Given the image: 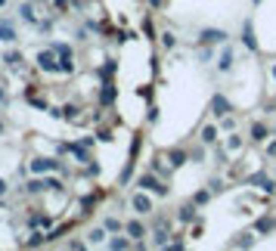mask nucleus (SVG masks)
Returning a JSON list of instances; mask_svg holds the SVG:
<instances>
[{
  "label": "nucleus",
  "instance_id": "obj_8",
  "mask_svg": "<svg viewBox=\"0 0 276 251\" xmlns=\"http://www.w3.org/2000/svg\"><path fill=\"white\" fill-rule=\"evenodd\" d=\"M99 102H102V106H112V102H115V84H112V81L102 84V90H99Z\"/></svg>",
  "mask_w": 276,
  "mask_h": 251
},
{
  "label": "nucleus",
  "instance_id": "obj_3",
  "mask_svg": "<svg viewBox=\"0 0 276 251\" xmlns=\"http://www.w3.org/2000/svg\"><path fill=\"white\" fill-rule=\"evenodd\" d=\"M31 170H34V174H47V170H62V162H56V158H34V162H31Z\"/></svg>",
  "mask_w": 276,
  "mask_h": 251
},
{
  "label": "nucleus",
  "instance_id": "obj_24",
  "mask_svg": "<svg viewBox=\"0 0 276 251\" xmlns=\"http://www.w3.org/2000/svg\"><path fill=\"white\" fill-rule=\"evenodd\" d=\"M214 140H217V127H211V124H208V127H202V143L211 146Z\"/></svg>",
  "mask_w": 276,
  "mask_h": 251
},
{
  "label": "nucleus",
  "instance_id": "obj_13",
  "mask_svg": "<svg viewBox=\"0 0 276 251\" xmlns=\"http://www.w3.org/2000/svg\"><path fill=\"white\" fill-rule=\"evenodd\" d=\"M217 68H221V72H230V68H233V50L230 47H224L221 59H217Z\"/></svg>",
  "mask_w": 276,
  "mask_h": 251
},
{
  "label": "nucleus",
  "instance_id": "obj_6",
  "mask_svg": "<svg viewBox=\"0 0 276 251\" xmlns=\"http://www.w3.org/2000/svg\"><path fill=\"white\" fill-rule=\"evenodd\" d=\"M242 43L248 50H258V38H255V28H251V22H245L242 25Z\"/></svg>",
  "mask_w": 276,
  "mask_h": 251
},
{
  "label": "nucleus",
  "instance_id": "obj_7",
  "mask_svg": "<svg viewBox=\"0 0 276 251\" xmlns=\"http://www.w3.org/2000/svg\"><path fill=\"white\" fill-rule=\"evenodd\" d=\"M248 183H255V186H261L264 192H273V189H276V183H273V180H267V177H264V174H251V177H248Z\"/></svg>",
  "mask_w": 276,
  "mask_h": 251
},
{
  "label": "nucleus",
  "instance_id": "obj_10",
  "mask_svg": "<svg viewBox=\"0 0 276 251\" xmlns=\"http://www.w3.org/2000/svg\"><path fill=\"white\" fill-rule=\"evenodd\" d=\"M211 109H214V115H217V118H224L227 112H230V102H227V99H224L221 93H217V96L211 99Z\"/></svg>",
  "mask_w": 276,
  "mask_h": 251
},
{
  "label": "nucleus",
  "instance_id": "obj_1",
  "mask_svg": "<svg viewBox=\"0 0 276 251\" xmlns=\"http://www.w3.org/2000/svg\"><path fill=\"white\" fill-rule=\"evenodd\" d=\"M137 186H140V189H149V192H155V196H168V186H165L155 174H140Z\"/></svg>",
  "mask_w": 276,
  "mask_h": 251
},
{
  "label": "nucleus",
  "instance_id": "obj_17",
  "mask_svg": "<svg viewBox=\"0 0 276 251\" xmlns=\"http://www.w3.org/2000/svg\"><path fill=\"white\" fill-rule=\"evenodd\" d=\"M177 217H180L183 223H192V220H195V202H192V205H183V208H180V214H177Z\"/></svg>",
  "mask_w": 276,
  "mask_h": 251
},
{
  "label": "nucleus",
  "instance_id": "obj_28",
  "mask_svg": "<svg viewBox=\"0 0 276 251\" xmlns=\"http://www.w3.org/2000/svg\"><path fill=\"white\" fill-rule=\"evenodd\" d=\"M174 43H177V38H174L171 31H165V34H162V47H165V50H171Z\"/></svg>",
  "mask_w": 276,
  "mask_h": 251
},
{
  "label": "nucleus",
  "instance_id": "obj_18",
  "mask_svg": "<svg viewBox=\"0 0 276 251\" xmlns=\"http://www.w3.org/2000/svg\"><path fill=\"white\" fill-rule=\"evenodd\" d=\"M251 140H255V143H264V140H267V127H264L261 121L251 124Z\"/></svg>",
  "mask_w": 276,
  "mask_h": 251
},
{
  "label": "nucleus",
  "instance_id": "obj_15",
  "mask_svg": "<svg viewBox=\"0 0 276 251\" xmlns=\"http://www.w3.org/2000/svg\"><path fill=\"white\" fill-rule=\"evenodd\" d=\"M0 41H3V43H13L16 41V28L9 25V22H0Z\"/></svg>",
  "mask_w": 276,
  "mask_h": 251
},
{
  "label": "nucleus",
  "instance_id": "obj_27",
  "mask_svg": "<svg viewBox=\"0 0 276 251\" xmlns=\"http://www.w3.org/2000/svg\"><path fill=\"white\" fill-rule=\"evenodd\" d=\"M208 199H211V189H202V192H195V196H192V202H195V205H205Z\"/></svg>",
  "mask_w": 276,
  "mask_h": 251
},
{
  "label": "nucleus",
  "instance_id": "obj_4",
  "mask_svg": "<svg viewBox=\"0 0 276 251\" xmlns=\"http://www.w3.org/2000/svg\"><path fill=\"white\" fill-rule=\"evenodd\" d=\"M199 41H202V43H221V41H227V31H217V28H205V31L199 34Z\"/></svg>",
  "mask_w": 276,
  "mask_h": 251
},
{
  "label": "nucleus",
  "instance_id": "obj_38",
  "mask_svg": "<svg viewBox=\"0 0 276 251\" xmlns=\"http://www.w3.org/2000/svg\"><path fill=\"white\" fill-rule=\"evenodd\" d=\"M3 192H6V180H0V196H3Z\"/></svg>",
  "mask_w": 276,
  "mask_h": 251
},
{
  "label": "nucleus",
  "instance_id": "obj_43",
  "mask_svg": "<svg viewBox=\"0 0 276 251\" xmlns=\"http://www.w3.org/2000/svg\"><path fill=\"white\" fill-rule=\"evenodd\" d=\"M3 3H6V0H0V6H3Z\"/></svg>",
  "mask_w": 276,
  "mask_h": 251
},
{
  "label": "nucleus",
  "instance_id": "obj_37",
  "mask_svg": "<svg viewBox=\"0 0 276 251\" xmlns=\"http://www.w3.org/2000/svg\"><path fill=\"white\" fill-rule=\"evenodd\" d=\"M68 3H72V0H56V6H68Z\"/></svg>",
  "mask_w": 276,
  "mask_h": 251
},
{
  "label": "nucleus",
  "instance_id": "obj_19",
  "mask_svg": "<svg viewBox=\"0 0 276 251\" xmlns=\"http://www.w3.org/2000/svg\"><path fill=\"white\" fill-rule=\"evenodd\" d=\"M44 242H50V239H47V236H44L41 230H34V233L28 236V242H25V245H28V248H38V245H44Z\"/></svg>",
  "mask_w": 276,
  "mask_h": 251
},
{
  "label": "nucleus",
  "instance_id": "obj_9",
  "mask_svg": "<svg viewBox=\"0 0 276 251\" xmlns=\"http://www.w3.org/2000/svg\"><path fill=\"white\" fill-rule=\"evenodd\" d=\"M19 16H22V22H28V25H38V13H34L31 3H22L19 6Z\"/></svg>",
  "mask_w": 276,
  "mask_h": 251
},
{
  "label": "nucleus",
  "instance_id": "obj_35",
  "mask_svg": "<svg viewBox=\"0 0 276 251\" xmlns=\"http://www.w3.org/2000/svg\"><path fill=\"white\" fill-rule=\"evenodd\" d=\"M242 146V136H230V149H239Z\"/></svg>",
  "mask_w": 276,
  "mask_h": 251
},
{
  "label": "nucleus",
  "instance_id": "obj_41",
  "mask_svg": "<svg viewBox=\"0 0 276 251\" xmlns=\"http://www.w3.org/2000/svg\"><path fill=\"white\" fill-rule=\"evenodd\" d=\"M34 3H47V0H34Z\"/></svg>",
  "mask_w": 276,
  "mask_h": 251
},
{
  "label": "nucleus",
  "instance_id": "obj_26",
  "mask_svg": "<svg viewBox=\"0 0 276 251\" xmlns=\"http://www.w3.org/2000/svg\"><path fill=\"white\" fill-rule=\"evenodd\" d=\"M255 230H258V233H270V230H273V217H261V220L255 223Z\"/></svg>",
  "mask_w": 276,
  "mask_h": 251
},
{
  "label": "nucleus",
  "instance_id": "obj_23",
  "mask_svg": "<svg viewBox=\"0 0 276 251\" xmlns=\"http://www.w3.org/2000/svg\"><path fill=\"white\" fill-rule=\"evenodd\" d=\"M22 62H25V59H22V53H16V50L6 53V65L9 68H22Z\"/></svg>",
  "mask_w": 276,
  "mask_h": 251
},
{
  "label": "nucleus",
  "instance_id": "obj_40",
  "mask_svg": "<svg viewBox=\"0 0 276 251\" xmlns=\"http://www.w3.org/2000/svg\"><path fill=\"white\" fill-rule=\"evenodd\" d=\"M3 102H6V93H3V90H0V106H3Z\"/></svg>",
  "mask_w": 276,
  "mask_h": 251
},
{
  "label": "nucleus",
  "instance_id": "obj_22",
  "mask_svg": "<svg viewBox=\"0 0 276 251\" xmlns=\"http://www.w3.org/2000/svg\"><path fill=\"white\" fill-rule=\"evenodd\" d=\"M109 248H115V251H124V248H131V239H124V236H115L112 242H109Z\"/></svg>",
  "mask_w": 276,
  "mask_h": 251
},
{
  "label": "nucleus",
  "instance_id": "obj_44",
  "mask_svg": "<svg viewBox=\"0 0 276 251\" xmlns=\"http://www.w3.org/2000/svg\"><path fill=\"white\" fill-rule=\"evenodd\" d=\"M273 75H276V65H273Z\"/></svg>",
  "mask_w": 276,
  "mask_h": 251
},
{
  "label": "nucleus",
  "instance_id": "obj_21",
  "mask_svg": "<svg viewBox=\"0 0 276 251\" xmlns=\"http://www.w3.org/2000/svg\"><path fill=\"white\" fill-rule=\"evenodd\" d=\"M59 72H62V75H72V72H75L72 56H59Z\"/></svg>",
  "mask_w": 276,
  "mask_h": 251
},
{
  "label": "nucleus",
  "instance_id": "obj_36",
  "mask_svg": "<svg viewBox=\"0 0 276 251\" xmlns=\"http://www.w3.org/2000/svg\"><path fill=\"white\" fill-rule=\"evenodd\" d=\"M267 155H270V158H273V155H276V140H273V143H270V146H267Z\"/></svg>",
  "mask_w": 276,
  "mask_h": 251
},
{
  "label": "nucleus",
  "instance_id": "obj_12",
  "mask_svg": "<svg viewBox=\"0 0 276 251\" xmlns=\"http://www.w3.org/2000/svg\"><path fill=\"white\" fill-rule=\"evenodd\" d=\"M50 217H44V214H31V217H28V226H31V230H41V226H44V230H50Z\"/></svg>",
  "mask_w": 276,
  "mask_h": 251
},
{
  "label": "nucleus",
  "instance_id": "obj_31",
  "mask_svg": "<svg viewBox=\"0 0 276 251\" xmlns=\"http://www.w3.org/2000/svg\"><path fill=\"white\" fill-rule=\"evenodd\" d=\"M143 34H146V38H155V25H152V19H146V22H143Z\"/></svg>",
  "mask_w": 276,
  "mask_h": 251
},
{
  "label": "nucleus",
  "instance_id": "obj_14",
  "mask_svg": "<svg viewBox=\"0 0 276 251\" xmlns=\"http://www.w3.org/2000/svg\"><path fill=\"white\" fill-rule=\"evenodd\" d=\"M168 236H171V233L165 230V226H158V230H155V239H152V245H155V248H168V245H171V239H168Z\"/></svg>",
  "mask_w": 276,
  "mask_h": 251
},
{
  "label": "nucleus",
  "instance_id": "obj_16",
  "mask_svg": "<svg viewBox=\"0 0 276 251\" xmlns=\"http://www.w3.org/2000/svg\"><path fill=\"white\" fill-rule=\"evenodd\" d=\"M186 158H189V155L183 152V149H171V152H168V162H171V167H180L183 162H186Z\"/></svg>",
  "mask_w": 276,
  "mask_h": 251
},
{
  "label": "nucleus",
  "instance_id": "obj_33",
  "mask_svg": "<svg viewBox=\"0 0 276 251\" xmlns=\"http://www.w3.org/2000/svg\"><path fill=\"white\" fill-rule=\"evenodd\" d=\"M106 230L118 233V230H121V220H118V217H109V220H106Z\"/></svg>",
  "mask_w": 276,
  "mask_h": 251
},
{
  "label": "nucleus",
  "instance_id": "obj_32",
  "mask_svg": "<svg viewBox=\"0 0 276 251\" xmlns=\"http://www.w3.org/2000/svg\"><path fill=\"white\" fill-rule=\"evenodd\" d=\"M251 242H255V239H251V236H242V239H236V248H251Z\"/></svg>",
  "mask_w": 276,
  "mask_h": 251
},
{
  "label": "nucleus",
  "instance_id": "obj_34",
  "mask_svg": "<svg viewBox=\"0 0 276 251\" xmlns=\"http://www.w3.org/2000/svg\"><path fill=\"white\" fill-rule=\"evenodd\" d=\"M44 180H47V189H56V192L62 189V183H59V180H56V177H44Z\"/></svg>",
  "mask_w": 276,
  "mask_h": 251
},
{
  "label": "nucleus",
  "instance_id": "obj_2",
  "mask_svg": "<svg viewBox=\"0 0 276 251\" xmlns=\"http://www.w3.org/2000/svg\"><path fill=\"white\" fill-rule=\"evenodd\" d=\"M38 65L44 68V72H59V59H56V50H41L38 53Z\"/></svg>",
  "mask_w": 276,
  "mask_h": 251
},
{
  "label": "nucleus",
  "instance_id": "obj_25",
  "mask_svg": "<svg viewBox=\"0 0 276 251\" xmlns=\"http://www.w3.org/2000/svg\"><path fill=\"white\" fill-rule=\"evenodd\" d=\"M59 115H62L65 121H75V118H78V106H62Z\"/></svg>",
  "mask_w": 276,
  "mask_h": 251
},
{
  "label": "nucleus",
  "instance_id": "obj_30",
  "mask_svg": "<svg viewBox=\"0 0 276 251\" xmlns=\"http://www.w3.org/2000/svg\"><path fill=\"white\" fill-rule=\"evenodd\" d=\"M106 239V230L102 226H96V230H90V242H102Z\"/></svg>",
  "mask_w": 276,
  "mask_h": 251
},
{
  "label": "nucleus",
  "instance_id": "obj_42",
  "mask_svg": "<svg viewBox=\"0 0 276 251\" xmlns=\"http://www.w3.org/2000/svg\"><path fill=\"white\" fill-rule=\"evenodd\" d=\"M0 133H3V124H0Z\"/></svg>",
  "mask_w": 276,
  "mask_h": 251
},
{
  "label": "nucleus",
  "instance_id": "obj_5",
  "mask_svg": "<svg viewBox=\"0 0 276 251\" xmlns=\"http://www.w3.org/2000/svg\"><path fill=\"white\" fill-rule=\"evenodd\" d=\"M131 205H134V211H137V214H149V211H152V202H149L143 192H137Z\"/></svg>",
  "mask_w": 276,
  "mask_h": 251
},
{
  "label": "nucleus",
  "instance_id": "obj_11",
  "mask_svg": "<svg viewBox=\"0 0 276 251\" xmlns=\"http://www.w3.org/2000/svg\"><path fill=\"white\" fill-rule=\"evenodd\" d=\"M124 230H128V236H131V239H137V242H140V239L146 236V226H143L140 220H131L128 226H124Z\"/></svg>",
  "mask_w": 276,
  "mask_h": 251
},
{
  "label": "nucleus",
  "instance_id": "obj_29",
  "mask_svg": "<svg viewBox=\"0 0 276 251\" xmlns=\"http://www.w3.org/2000/svg\"><path fill=\"white\" fill-rule=\"evenodd\" d=\"M112 72H115V62H106V65L99 68V78H102V81H109V78H112Z\"/></svg>",
  "mask_w": 276,
  "mask_h": 251
},
{
  "label": "nucleus",
  "instance_id": "obj_39",
  "mask_svg": "<svg viewBox=\"0 0 276 251\" xmlns=\"http://www.w3.org/2000/svg\"><path fill=\"white\" fill-rule=\"evenodd\" d=\"M149 6H162V0H149Z\"/></svg>",
  "mask_w": 276,
  "mask_h": 251
},
{
  "label": "nucleus",
  "instance_id": "obj_20",
  "mask_svg": "<svg viewBox=\"0 0 276 251\" xmlns=\"http://www.w3.org/2000/svg\"><path fill=\"white\" fill-rule=\"evenodd\" d=\"M47 189V180H31V183L25 186V192H31V196H38V192Z\"/></svg>",
  "mask_w": 276,
  "mask_h": 251
}]
</instances>
